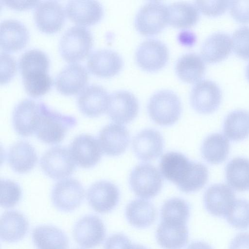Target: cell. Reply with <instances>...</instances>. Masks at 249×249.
<instances>
[{
  "label": "cell",
  "mask_w": 249,
  "mask_h": 249,
  "mask_svg": "<svg viewBox=\"0 0 249 249\" xmlns=\"http://www.w3.org/2000/svg\"><path fill=\"white\" fill-rule=\"evenodd\" d=\"M109 95L102 86L89 85L84 88L78 95L77 104L79 109L88 117H98L107 111Z\"/></svg>",
  "instance_id": "obj_18"
},
{
  "label": "cell",
  "mask_w": 249,
  "mask_h": 249,
  "mask_svg": "<svg viewBox=\"0 0 249 249\" xmlns=\"http://www.w3.org/2000/svg\"><path fill=\"white\" fill-rule=\"evenodd\" d=\"M39 1L3 0L2 2L7 6L17 10H23L36 6Z\"/></svg>",
  "instance_id": "obj_46"
},
{
  "label": "cell",
  "mask_w": 249,
  "mask_h": 249,
  "mask_svg": "<svg viewBox=\"0 0 249 249\" xmlns=\"http://www.w3.org/2000/svg\"><path fill=\"white\" fill-rule=\"evenodd\" d=\"M187 249H213L212 247L203 241H195L192 242L188 246Z\"/></svg>",
  "instance_id": "obj_47"
},
{
  "label": "cell",
  "mask_w": 249,
  "mask_h": 249,
  "mask_svg": "<svg viewBox=\"0 0 249 249\" xmlns=\"http://www.w3.org/2000/svg\"><path fill=\"white\" fill-rule=\"evenodd\" d=\"M50 60L43 51L32 49L22 54L18 61V67L26 92L36 97L47 92L53 81L48 73Z\"/></svg>",
  "instance_id": "obj_2"
},
{
  "label": "cell",
  "mask_w": 249,
  "mask_h": 249,
  "mask_svg": "<svg viewBox=\"0 0 249 249\" xmlns=\"http://www.w3.org/2000/svg\"><path fill=\"white\" fill-rule=\"evenodd\" d=\"M246 73L247 77L248 79V80H249V62L248 64L247 67H246Z\"/></svg>",
  "instance_id": "obj_49"
},
{
  "label": "cell",
  "mask_w": 249,
  "mask_h": 249,
  "mask_svg": "<svg viewBox=\"0 0 249 249\" xmlns=\"http://www.w3.org/2000/svg\"><path fill=\"white\" fill-rule=\"evenodd\" d=\"M125 214L134 227L142 229L151 226L156 218V210L152 203L144 199L131 201L126 206Z\"/></svg>",
  "instance_id": "obj_32"
},
{
  "label": "cell",
  "mask_w": 249,
  "mask_h": 249,
  "mask_svg": "<svg viewBox=\"0 0 249 249\" xmlns=\"http://www.w3.org/2000/svg\"><path fill=\"white\" fill-rule=\"evenodd\" d=\"M232 46V38L228 33L214 32L203 42L201 48L202 57L208 62H219L230 53Z\"/></svg>",
  "instance_id": "obj_28"
},
{
  "label": "cell",
  "mask_w": 249,
  "mask_h": 249,
  "mask_svg": "<svg viewBox=\"0 0 249 249\" xmlns=\"http://www.w3.org/2000/svg\"><path fill=\"white\" fill-rule=\"evenodd\" d=\"M29 228L28 221L22 213L16 211L5 212L0 218V238L9 243L18 242L25 236Z\"/></svg>",
  "instance_id": "obj_27"
},
{
  "label": "cell",
  "mask_w": 249,
  "mask_h": 249,
  "mask_svg": "<svg viewBox=\"0 0 249 249\" xmlns=\"http://www.w3.org/2000/svg\"><path fill=\"white\" fill-rule=\"evenodd\" d=\"M34 17L36 24L40 31L53 33L62 28L65 14L63 6L57 1H39L35 8Z\"/></svg>",
  "instance_id": "obj_16"
},
{
  "label": "cell",
  "mask_w": 249,
  "mask_h": 249,
  "mask_svg": "<svg viewBox=\"0 0 249 249\" xmlns=\"http://www.w3.org/2000/svg\"><path fill=\"white\" fill-rule=\"evenodd\" d=\"M29 38V31L21 21L13 18L0 24V46L5 51H16L24 48Z\"/></svg>",
  "instance_id": "obj_24"
},
{
  "label": "cell",
  "mask_w": 249,
  "mask_h": 249,
  "mask_svg": "<svg viewBox=\"0 0 249 249\" xmlns=\"http://www.w3.org/2000/svg\"><path fill=\"white\" fill-rule=\"evenodd\" d=\"M92 44L90 31L84 26L75 25L69 28L62 35L59 50L66 61L76 62L87 55Z\"/></svg>",
  "instance_id": "obj_5"
},
{
  "label": "cell",
  "mask_w": 249,
  "mask_h": 249,
  "mask_svg": "<svg viewBox=\"0 0 249 249\" xmlns=\"http://www.w3.org/2000/svg\"><path fill=\"white\" fill-rule=\"evenodd\" d=\"M136 97L126 90H118L109 95L107 114L114 122L122 124L131 122L139 111Z\"/></svg>",
  "instance_id": "obj_13"
},
{
  "label": "cell",
  "mask_w": 249,
  "mask_h": 249,
  "mask_svg": "<svg viewBox=\"0 0 249 249\" xmlns=\"http://www.w3.org/2000/svg\"><path fill=\"white\" fill-rule=\"evenodd\" d=\"M168 58L169 51L166 45L155 39H148L142 42L135 53L138 65L149 72L156 71L163 68Z\"/></svg>",
  "instance_id": "obj_11"
},
{
  "label": "cell",
  "mask_w": 249,
  "mask_h": 249,
  "mask_svg": "<svg viewBox=\"0 0 249 249\" xmlns=\"http://www.w3.org/2000/svg\"><path fill=\"white\" fill-rule=\"evenodd\" d=\"M227 0H197L195 5L199 11L209 16H216L223 13L229 7Z\"/></svg>",
  "instance_id": "obj_41"
},
{
  "label": "cell",
  "mask_w": 249,
  "mask_h": 249,
  "mask_svg": "<svg viewBox=\"0 0 249 249\" xmlns=\"http://www.w3.org/2000/svg\"><path fill=\"white\" fill-rule=\"evenodd\" d=\"M229 7L235 19L243 23L249 22V0L230 1Z\"/></svg>",
  "instance_id": "obj_43"
},
{
  "label": "cell",
  "mask_w": 249,
  "mask_h": 249,
  "mask_svg": "<svg viewBox=\"0 0 249 249\" xmlns=\"http://www.w3.org/2000/svg\"><path fill=\"white\" fill-rule=\"evenodd\" d=\"M178 78L188 83L198 82L203 77L206 65L204 59L198 54L189 53L181 56L175 65Z\"/></svg>",
  "instance_id": "obj_30"
},
{
  "label": "cell",
  "mask_w": 249,
  "mask_h": 249,
  "mask_svg": "<svg viewBox=\"0 0 249 249\" xmlns=\"http://www.w3.org/2000/svg\"><path fill=\"white\" fill-rule=\"evenodd\" d=\"M87 66L93 74L101 77H110L120 72L123 66L121 56L109 49H99L91 53Z\"/></svg>",
  "instance_id": "obj_19"
},
{
  "label": "cell",
  "mask_w": 249,
  "mask_h": 249,
  "mask_svg": "<svg viewBox=\"0 0 249 249\" xmlns=\"http://www.w3.org/2000/svg\"><path fill=\"white\" fill-rule=\"evenodd\" d=\"M88 79L86 69L80 64L73 63L66 66L58 72L55 77L54 84L59 92L71 95L82 90Z\"/></svg>",
  "instance_id": "obj_21"
},
{
  "label": "cell",
  "mask_w": 249,
  "mask_h": 249,
  "mask_svg": "<svg viewBox=\"0 0 249 249\" xmlns=\"http://www.w3.org/2000/svg\"><path fill=\"white\" fill-rule=\"evenodd\" d=\"M134 23L137 30L143 36L159 34L168 23V6L160 1L146 2L137 13Z\"/></svg>",
  "instance_id": "obj_6"
},
{
  "label": "cell",
  "mask_w": 249,
  "mask_h": 249,
  "mask_svg": "<svg viewBox=\"0 0 249 249\" xmlns=\"http://www.w3.org/2000/svg\"><path fill=\"white\" fill-rule=\"evenodd\" d=\"M39 103L40 114L35 132L37 138L49 144L60 142L67 131L76 124V118L53 110L43 102Z\"/></svg>",
  "instance_id": "obj_3"
},
{
  "label": "cell",
  "mask_w": 249,
  "mask_h": 249,
  "mask_svg": "<svg viewBox=\"0 0 249 249\" xmlns=\"http://www.w3.org/2000/svg\"><path fill=\"white\" fill-rule=\"evenodd\" d=\"M160 168L167 180L186 193L201 189L208 179V171L204 164L191 161L178 152L164 154L160 159Z\"/></svg>",
  "instance_id": "obj_1"
},
{
  "label": "cell",
  "mask_w": 249,
  "mask_h": 249,
  "mask_svg": "<svg viewBox=\"0 0 249 249\" xmlns=\"http://www.w3.org/2000/svg\"><path fill=\"white\" fill-rule=\"evenodd\" d=\"M225 218L229 224L235 228H249V201L235 199Z\"/></svg>",
  "instance_id": "obj_38"
},
{
  "label": "cell",
  "mask_w": 249,
  "mask_h": 249,
  "mask_svg": "<svg viewBox=\"0 0 249 249\" xmlns=\"http://www.w3.org/2000/svg\"><path fill=\"white\" fill-rule=\"evenodd\" d=\"M223 132L232 141L247 138L249 136V112L237 109L229 113L224 122Z\"/></svg>",
  "instance_id": "obj_36"
},
{
  "label": "cell",
  "mask_w": 249,
  "mask_h": 249,
  "mask_svg": "<svg viewBox=\"0 0 249 249\" xmlns=\"http://www.w3.org/2000/svg\"><path fill=\"white\" fill-rule=\"evenodd\" d=\"M180 100L177 95L169 90H161L155 93L147 105L152 120L160 125H170L179 118L181 112Z\"/></svg>",
  "instance_id": "obj_4"
},
{
  "label": "cell",
  "mask_w": 249,
  "mask_h": 249,
  "mask_svg": "<svg viewBox=\"0 0 249 249\" xmlns=\"http://www.w3.org/2000/svg\"><path fill=\"white\" fill-rule=\"evenodd\" d=\"M190 214V207L183 199L174 197L168 199L160 210L161 221L186 224Z\"/></svg>",
  "instance_id": "obj_37"
},
{
  "label": "cell",
  "mask_w": 249,
  "mask_h": 249,
  "mask_svg": "<svg viewBox=\"0 0 249 249\" xmlns=\"http://www.w3.org/2000/svg\"><path fill=\"white\" fill-rule=\"evenodd\" d=\"M232 189L224 183L214 184L210 186L204 195V204L211 214L225 217L234 201Z\"/></svg>",
  "instance_id": "obj_20"
},
{
  "label": "cell",
  "mask_w": 249,
  "mask_h": 249,
  "mask_svg": "<svg viewBox=\"0 0 249 249\" xmlns=\"http://www.w3.org/2000/svg\"><path fill=\"white\" fill-rule=\"evenodd\" d=\"M130 249H148L145 247L137 244H132Z\"/></svg>",
  "instance_id": "obj_48"
},
{
  "label": "cell",
  "mask_w": 249,
  "mask_h": 249,
  "mask_svg": "<svg viewBox=\"0 0 249 249\" xmlns=\"http://www.w3.org/2000/svg\"><path fill=\"white\" fill-rule=\"evenodd\" d=\"M106 228L102 220L95 215H87L75 224L73 237L81 247L91 249L100 245L106 237Z\"/></svg>",
  "instance_id": "obj_12"
},
{
  "label": "cell",
  "mask_w": 249,
  "mask_h": 249,
  "mask_svg": "<svg viewBox=\"0 0 249 249\" xmlns=\"http://www.w3.org/2000/svg\"><path fill=\"white\" fill-rule=\"evenodd\" d=\"M87 198L89 205L96 212L107 213L117 205L120 192L113 183L101 180L95 182L89 188Z\"/></svg>",
  "instance_id": "obj_15"
},
{
  "label": "cell",
  "mask_w": 249,
  "mask_h": 249,
  "mask_svg": "<svg viewBox=\"0 0 249 249\" xmlns=\"http://www.w3.org/2000/svg\"><path fill=\"white\" fill-rule=\"evenodd\" d=\"M168 23L180 29L190 28L199 18V11L195 4L187 2H177L168 6Z\"/></svg>",
  "instance_id": "obj_33"
},
{
  "label": "cell",
  "mask_w": 249,
  "mask_h": 249,
  "mask_svg": "<svg viewBox=\"0 0 249 249\" xmlns=\"http://www.w3.org/2000/svg\"><path fill=\"white\" fill-rule=\"evenodd\" d=\"M229 249H249V233H240L231 240Z\"/></svg>",
  "instance_id": "obj_45"
},
{
  "label": "cell",
  "mask_w": 249,
  "mask_h": 249,
  "mask_svg": "<svg viewBox=\"0 0 249 249\" xmlns=\"http://www.w3.org/2000/svg\"><path fill=\"white\" fill-rule=\"evenodd\" d=\"M230 151L228 139L220 133L208 136L201 146V153L204 159L211 164H219L227 158Z\"/></svg>",
  "instance_id": "obj_34"
},
{
  "label": "cell",
  "mask_w": 249,
  "mask_h": 249,
  "mask_svg": "<svg viewBox=\"0 0 249 249\" xmlns=\"http://www.w3.org/2000/svg\"><path fill=\"white\" fill-rule=\"evenodd\" d=\"M132 245L130 240L126 235L118 233L108 237L104 249H130Z\"/></svg>",
  "instance_id": "obj_44"
},
{
  "label": "cell",
  "mask_w": 249,
  "mask_h": 249,
  "mask_svg": "<svg viewBox=\"0 0 249 249\" xmlns=\"http://www.w3.org/2000/svg\"><path fill=\"white\" fill-rule=\"evenodd\" d=\"M0 205L5 208L16 205L21 197V190L16 182L9 179L0 181Z\"/></svg>",
  "instance_id": "obj_39"
},
{
  "label": "cell",
  "mask_w": 249,
  "mask_h": 249,
  "mask_svg": "<svg viewBox=\"0 0 249 249\" xmlns=\"http://www.w3.org/2000/svg\"><path fill=\"white\" fill-rule=\"evenodd\" d=\"M103 8L96 0H71L66 6L68 18L75 23L90 25L98 22L103 15Z\"/></svg>",
  "instance_id": "obj_25"
},
{
  "label": "cell",
  "mask_w": 249,
  "mask_h": 249,
  "mask_svg": "<svg viewBox=\"0 0 249 249\" xmlns=\"http://www.w3.org/2000/svg\"></svg>",
  "instance_id": "obj_50"
},
{
  "label": "cell",
  "mask_w": 249,
  "mask_h": 249,
  "mask_svg": "<svg viewBox=\"0 0 249 249\" xmlns=\"http://www.w3.org/2000/svg\"><path fill=\"white\" fill-rule=\"evenodd\" d=\"M130 140L127 129L122 124H110L104 126L99 135V142L105 154L116 156L124 153Z\"/></svg>",
  "instance_id": "obj_22"
},
{
  "label": "cell",
  "mask_w": 249,
  "mask_h": 249,
  "mask_svg": "<svg viewBox=\"0 0 249 249\" xmlns=\"http://www.w3.org/2000/svg\"><path fill=\"white\" fill-rule=\"evenodd\" d=\"M69 151L75 164L84 168L95 166L102 154L99 141L88 134L76 136L71 142Z\"/></svg>",
  "instance_id": "obj_14"
},
{
  "label": "cell",
  "mask_w": 249,
  "mask_h": 249,
  "mask_svg": "<svg viewBox=\"0 0 249 249\" xmlns=\"http://www.w3.org/2000/svg\"><path fill=\"white\" fill-rule=\"evenodd\" d=\"M33 241L37 249H68L69 240L60 229L50 225L35 228L32 234Z\"/></svg>",
  "instance_id": "obj_31"
},
{
  "label": "cell",
  "mask_w": 249,
  "mask_h": 249,
  "mask_svg": "<svg viewBox=\"0 0 249 249\" xmlns=\"http://www.w3.org/2000/svg\"><path fill=\"white\" fill-rule=\"evenodd\" d=\"M40 163L45 174L55 179L68 177L76 168L70 151L60 146L53 147L46 151L41 158Z\"/></svg>",
  "instance_id": "obj_8"
},
{
  "label": "cell",
  "mask_w": 249,
  "mask_h": 249,
  "mask_svg": "<svg viewBox=\"0 0 249 249\" xmlns=\"http://www.w3.org/2000/svg\"><path fill=\"white\" fill-rule=\"evenodd\" d=\"M40 114L39 103L31 99H24L14 108L12 122L19 135L28 137L35 133Z\"/></svg>",
  "instance_id": "obj_17"
},
{
  "label": "cell",
  "mask_w": 249,
  "mask_h": 249,
  "mask_svg": "<svg viewBox=\"0 0 249 249\" xmlns=\"http://www.w3.org/2000/svg\"><path fill=\"white\" fill-rule=\"evenodd\" d=\"M129 184L136 196L142 199H149L160 192L162 178L155 166L142 163L136 166L131 171Z\"/></svg>",
  "instance_id": "obj_7"
},
{
  "label": "cell",
  "mask_w": 249,
  "mask_h": 249,
  "mask_svg": "<svg viewBox=\"0 0 249 249\" xmlns=\"http://www.w3.org/2000/svg\"><path fill=\"white\" fill-rule=\"evenodd\" d=\"M84 196V189L78 180L67 178L55 184L52 191L51 199L56 209L70 212L81 204Z\"/></svg>",
  "instance_id": "obj_9"
},
{
  "label": "cell",
  "mask_w": 249,
  "mask_h": 249,
  "mask_svg": "<svg viewBox=\"0 0 249 249\" xmlns=\"http://www.w3.org/2000/svg\"><path fill=\"white\" fill-rule=\"evenodd\" d=\"M222 99V91L215 82L204 79L197 82L190 93V103L197 112L209 114L219 106Z\"/></svg>",
  "instance_id": "obj_10"
},
{
  "label": "cell",
  "mask_w": 249,
  "mask_h": 249,
  "mask_svg": "<svg viewBox=\"0 0 249 249\" xmlns=\"http://www.w3.org/2000/svg\"><path fill=\"white\" fill-rule=\"evenodd\" d=\"M226 178L229 185L239 192L249 190V159L237 157L227 164Z\"/></svg>",
  "instance_id": "obj_35"
},
{
  "label": "cell",
  "mask_w": 249,
  "mask_h": 249,
  "mask_svg": "<svg viewBox=\"0 0 249 249\" xmlns=\"http://www.w3.org/2000/svg\"><path fill=\"white\" fill-rule=\"evenodd\" d=\"M0 83L5 84L14 75L17 63L14 57L6 52L0 53Z\"/></svg>",
  "instance_id": "obj_42"
},
{
  "label": "cell",
  "mask_w": 249,
  "mask_h": 249,
  "mask_svg": "<svg viewBox=\"0 0 249 249\" xmlns=\"http://www.w3.org/2000/svg\"><path fill=\"white\" fill-rule=\"evenodd\" d=\"M231 38L235 53L243 58L249 59V26H243L237 28Z\"/></svg>",
  "instance_id": "obj_40"
},
{
  "label": "cell",
  "mask_w": 249,
  "mask_h": 249,
  "mask_svg": "<svg viewBox=\"0 0 249 249\" xmlns=\"http://www.w3.org/2000/svg\"><path fill=\"white\" fill-rule=\"evenodd\" d=\"M7 160L9 165L16 172L25 173L33 169L37 161L35 148L28 142L19 141L9 149Z\"/></svg>",
  "instance_id": "obj_29"
},
{
  "label": "cell",
  "mask_w": 249,
  "mask_h": 249,
  "mask_svg": "<svg viewBox=\"0 0 249 249\" xmlns=\"http://www.w3.org/2000/svg\"><path fill=\"white\" fill-rule=\"evenodd\" d=\"M164 142L161 134L154 129L142 130L134 137L132 147L136 156L143 161H149L161 154Z\"/></svg>",
  "instance_id": "obj_23"
},
{
  "label": "cell",
  "mask_w": 249,
  "mask_h": 249,
  "mask_svg": "<svg viewBox=\"0 0 249 249\" xmlns=\"http://www.w3.org/2000/svg\"><path fill=\"white\" fill-rule=\"evenodd\" d=\"M159 245L163 249H182L189 238L186 224L161 221L156 232Z\"/></svg>",
  "instance_id": "obj_26"
}]
</instances>
